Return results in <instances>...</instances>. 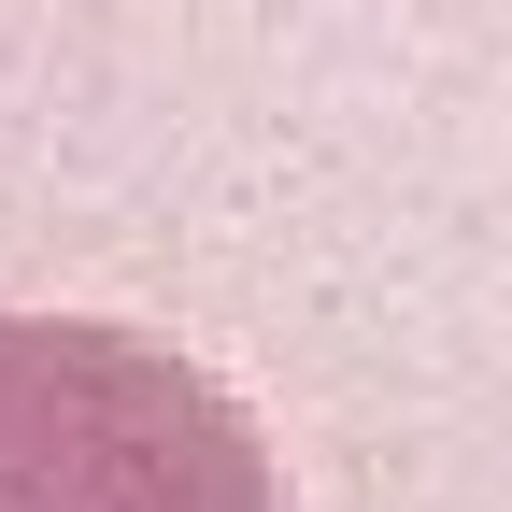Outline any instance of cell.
Listing matches in <instances>:
<instances>
[{
	"label": "cell",
	"instance_id": "1",
	"mask_svg": "<svg viewBox=\"0 0 512 512\" xmlns=\"http://www.w3.org/2000/svg\"><path fill=\"white\" fill-rule=\"evenodd\" d=\"M0 512H299V484L157 328L0 313Z\"/></svg>",
	"mask_w": 512,
	"mask_h": 512
}]
</instances>
